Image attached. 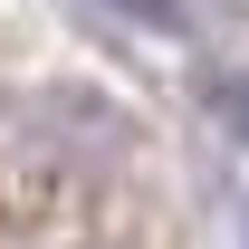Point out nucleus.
Here are the masks:
<instances>
[{
  "mask_svg": "<svg viewBox=\"0 0 249 249\" xmlns=\"http://www.w3.org/2000/svg\"><path fill=\"white\" fill-rule=\"evenodd\" d=\"M106 10H124V19H144V29H163V38L182 29V0H106Z\"/></svg>",
  "mask_w": 249,
  "mask_h": 249,
  "instance_id": "obj_2",
  "label": "nucleus"
},
{
  "mask_svg": "<svg viewBox=\"0 0 249 249\" xmlns=\"http://www.w3.org/2000/svg\"><path fill=\"white\" fill-rule=\"evenodd\" d=\"M211 115H220V124L249 144V77H211Z\"/></svg>",
  "mask_w": 249,
  "mask_h": 249,
  "instance_id": "obj_1",
  "label": "nucleus"
}]
</instances>
